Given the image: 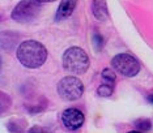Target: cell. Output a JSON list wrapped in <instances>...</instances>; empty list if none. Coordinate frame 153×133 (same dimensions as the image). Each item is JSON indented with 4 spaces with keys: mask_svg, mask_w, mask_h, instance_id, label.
Listing matches in <instances>:
<instances>
[{
    "mask_svg": "<svg viewBox=\"0 0 153 133\" xmlns=\"http://www.w3.org/2000/svg\"><path fill=\"white\" fill-rule=\"evenodd\" d=\"M17 59L24 66L30 69L39 68L47 59V50L38 41L29 39L22 42L17 48Z\"/></svg>",
    "mask_w": 153,
    "mask_h": 133,
    "instance_id": "1",
    "label": "cell"
},
{
    "mask_svg": "<svg viewBox=\"0 0 153 133\" xmlns=\"http://www.w3.org/2000/svg\"><path fill=\"white\" fill-rule=\"evenodd\" d=\"M63 68L74 75H82L89 68V58L80 47H69L63 55Z\"/></svg>",
    "mask_w": 153,
    "mask_h": 133,
    "instance_id": "2",
    "label": "cell"
},
{
    "mask_svg": "<svg viewBox=\"0 0 153 133\" xmlns=\"http://www.w3.org/2000/svg\"><path fill=\"white\" fill-rule=\"evenodd\" d=\"M41 9H42V3L39 0H21L13 8L11 17L12 20L21 24L33 22L39 16Z\"/></svg>",
    "mask_w": 153,
    "mask_h": 133,
    "instance_id": "3",
    "label": "cell"
},
{
    "mask_svg": "<svg viewBox=\"0 0 153 133\" xmlns=\"http://www.w3.org/2000/svg\"><path fill=\"white\" fill-rule=\"evenodd\" d=\"M84 93V85L81 80L74 76H67L58 83V94L65 100H77Z\"/></svg>",
    "mask_w": 153,
    "mask_h": 133,
    "instance_id": "4",
    "label": "cell"
},
{
    "mask_svg": "<svg viewBox=\"0 0 153 133\" xmlns=\"http://www.w3.org/2000/svg\"><path fill=\"white\" fill-rule=\"evenodd\" d=\"M113 68L126 77H135L140 71V64L134 56L128 54H118L111 60Z\"/></svg>",
    "mask_w": 153,
    "mask_h": 133,
    "instance_id": "5",
    "label": "cell"
},
{
    "mask_svg": "<svg viewBox=\"0 0 153 133\" xmlns=\"http://www.w3.org/2000/svg\"><path fill=\"white\" fill-rule=\"evenodd\" d=\"M62 121L63 125L69 131H76L81 128L85 121V116L77 108H67L62 114Z\"/></svg>",
    "mask_w": 153,
    "mask_h": 133,
    "instance_id": "6",
    "label": "cell"
},
{
    "mask_svg": "<svg viewBox=\"0 0 153 133\" xmlns=\"http://www.w3.org/2000/svg\"><path fill=\"white\" fill-rule=\"evenodd\" d=\"M76 4H77V0H62L58 7L56 16H55L56 21H63L65 18H68L74 13Z\"/></svg>",
    "mask_w": 153,
    "mask_h": 133,
    "instance_id": "7",
    "label": "cell"
},
{
    "mask_svg": "<svg viewBox=\"0 0 153 133\" xmlns=\"http://www.w3.org/2000/svg\"><path fill=\"white\" fill-rule=\"evenodd\" d=\"M92 12L94 17L100 21H105L109 17V12H107V5L105 0H93L92 3Z\"/></svg>",
    "mask_w": 153,
    "mask_h": 133,
    "instance_id": "8",
    "label": "cell"
},
{
    "mask_svg": "<svg viewBox=\"0 0 153 133\" xmlns=\"http://www.w3.org/2000/svg\"><path fill=\"white\" fill-rule=\"evenodd\" d=\"M97 93H98L100 97H110L111 94H113V86L110 85V83H102V85L98 86V89H97Z\"/></svg>",
    "mask_w": 153,
    "mask_h": 133,
    "instance_id": "9",
    "label": "cell"
},
{
    "mask_svg": "<svg viewBox=\"0 0 153 133\" xmlns=\"http://www.w3.org/2000/svg\"><path fill=\"white\" fill-rule=\"evenodd\" d=\"M102 78H103V81H105L106 83H113L114 81H115V73H114L111 69H109V68H105L102 71Z\"/></svg>",
    "mask_w": 153,
    "mask_h": 133,
    "instance_id": "10",
    "label": "cell"
},
{
    "mask_svg": "<svg viewBox=\"0 0 153 133\" xmlns=\"http://www.w3.org/2000/svg\"><path fill=\"white\" fill-rule=\"evenodd\" d=\"M135 127L140 131H149L151 129V121L148 119H140V120L135 121Z\"/></svg>",
    "mask_w": 153,
    "mask_h": 133,
    "instance_id": "11",
    "label": "cell"
},
{
    "mask_svg": "<svg viewBox=\"0 0 153 133\" xmlns=\"http://www.w3.org/2000/svg\"><path fill=\"white\" fill-rule=\"evenodd\" d=\"M93 43H94V46L97 50H101V47H102V44H103V39H102V37L98 33H96L93 34Z\"/></svg>",
    "mask_w": 153,
    "mask_h": 133,
    "instance_id": "12",
    "label": "cell"
},
{
    "mask_svg": "<svg viewBox=\"0 0 153 133\" xmlns=\"http://www.w3.org/2000/svg\"><path fill=\"white\" fill-rule=\"evenodd\" d=\"M148 100H149L151 103H153V94H151V95L148 97Z\"/></svg>",
    "mask_w": 153,
    "mask_h": 133,
    "instance_id": "13",
    "label": "cell"
},
{
    "mask_svg": "<svg viewBox=\"0 0 153 133\" xmlns=\"http://www.w3.org/2000/svg\"><path fill=\"white\" fill-rule=\"evenodd\" d=\"M41 3H50V1H55V0H39Z\"/></svg>",
    "mask_w": 153,
    "mask_h": 133,
    "instance_id": "14",
    "label": "cell"
}]
</instances>
